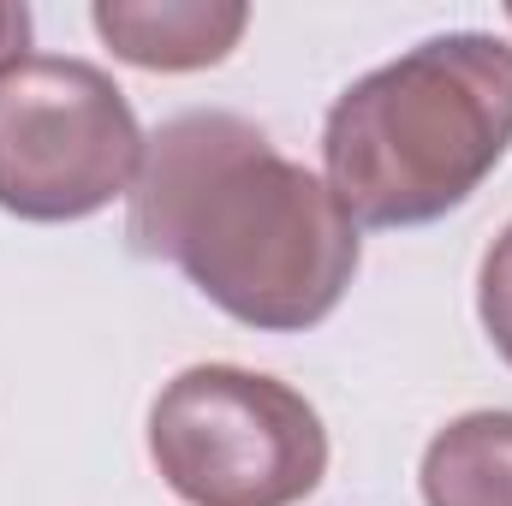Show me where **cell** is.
Segmentation results:
<instances>
[{"label":"cell","mask_w":512,"mask_h":506,"mask_svg":"<svg viewBox=\"0 0 512 506\" xmlns=\"http://www.w3.org/2000/svg\"><path fill=\"white\" fill-rule=\"evenodd\" d=\"M126 239L137 256L179 262L215 310L256 334L328 322L364 262L358 221L328 179L221 108L173 114L143 137Z\"/></svg>","instance_id":"obj_1"},{"label":"cell","mask_w":512,"mask_h":506,"mask_svg":"<svg viewBox=\"0 0 512 506\" xmlns=\"http://www.w3.org/2000/svg\"><path fill=\"white\" fill-rule=\"evenodd\" d=\"M512 149V48L447 30L358 78L322 126L328 191L358 227H429Z\"/></svg>","instance_id":"obj_2"},{"label":"cell","mask_w":512,"mask_h":506,"mask_svg":"<svg viewBox=\"0 0 512 506\" xmlns=\"http://www.w3.org/2000/svg\"><path fill=\"white\" fill-rule=\"evenodd\" d=\"M149 459L185 506H298L328 477V429L286 381L191 364L149 405Z\"/></svg>","instance_id":"obj_3"},{"label":"cell","mask_w":512,"mask_h":506,"mask_svg":"<svg viewBox=\"0 0 512 506\" xmlns=\"http://www.w3.org/2000/svg\"><path fill=\"white\" fill-rule=\"evenodd\" d=\"M143 131L126 90L72 54H30L0 78V209L18 221H90L131 197Z\"/></svg>","instance_id":"obj_4"},{"label":"cell","mask_w":512,"mask_h":506,"mask_svg":"<svg viewBox=\"0 0 512 506\" xmlns=\"http://www.w3.org/2000/svg\"><path fill=\"white\" fill-rule=\"evenodd\" d=\"M90 24L126 66L203 72L239 48L251 6L245 0H96Z\"/></svg>","instance_id":"obj_5"},{"label":"cell","mask_w":512,"mask_h":506,"mask_svg":"<svg viewBox=\"0 0 512 506\" xmlns=\"http://www.w3.org/2000/svg\"><path fill=\"white\" fill-rule=\"evenodd\" d=\"M423 506H512V411H465L423 447Z\"/></svg>","instance_id":"obj_6"},{"label":"cell","mask_w":512,"mask_h":506,"mask_svg":"<svg viewBox=\"0 0 512 506\" xmlns=\"http://www.w3.org/2000/svg\"><path fill=\"white\" fill-rule=\"evenodd\" d=\"M477 316H483L495 352L512 364V221L501 227V239L483 256V274H477Z\"/></svg>","instance_id":"obj_7"},{"label":"cell","mask_w":512,"mask_h":506,"mask_svg":"<svg viewBox=\"0 0 512 506\" xmlns=\"http://www.w3.org/2000/svg\"><path fill=\"white\" fill-rule=\"evenodd\" d=\"M30 30H36L30 24V6L24 0H0V78L30 60Z\"/></svg>","instance_id":"obj_8"},{"label":"cell","mask_w":512,"mask_h":506,"mask_svg":"<svg viewBox=\"0 0 512 506\" xmlns=\"http://www.w3.org/2000/svg\"><path fill=\"white\" fill-rule=\"evenodd\" d=\"M507 24H512V6H507Z\"/></svg>","instance_id":"obj_9"}]
</instances>
